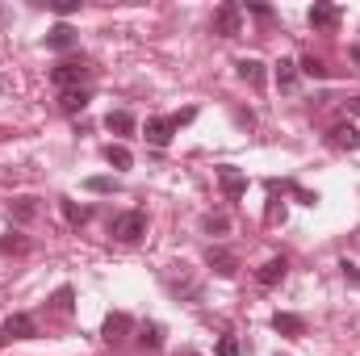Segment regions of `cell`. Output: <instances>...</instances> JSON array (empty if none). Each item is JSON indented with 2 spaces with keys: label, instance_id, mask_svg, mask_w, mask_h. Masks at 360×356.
Segmentation results:
<instances>
[{
  "label": "cell",
  "instance_id": "cell-1",
  "mask_svg": "<svg viewBox=\"0 0 360 356\" xmlns=\"http://www.w3.org/2000/svg\"><path fill=\"white\" fill-rule=\"evenodd\" d=\"M109 235H113L117 243H139V239L147 235V214H143V210H126V214H117V218L109 222Z\"/></svg>",
  "mask_w": 360,
  "mask_h": 356
},
{
  "label": "cell",
  "instance_id": "cell-17",
  "mask_svg": "<svg viewBox=\"0 0 360 356\" xmlns=\"http://www.w3.org/2000/svg\"><path fill=\"white\" fill-rule=\"evenodd\" d=\"M105 164H109V168H130V164H134V155H130V147L109 143V147H105Z\"/></svg>",
  "mask_w": 360,
  "mask_h": 356
},
{
  "label": "cell",
  "instance_id": "cell-11",
  "mask_svg": "<svg viewBox=\"0 0 360 356\" xmlns=\"http://www.w3.org/2000/svg\"><path fill=\"white\" fill-rule=\"evenodd\" d=\"M235 68H239V80H243V84L264 89V80H269V76H264V63H260V59H239Z\"/></svg>",
  "mask_w": 360,
  "mask_h": 356
},
{
  "label": "cell",
  "instance_id": "cell-8",
  "mask_svg": "<svg viewBox=\"0 0 360 356\" xmlns=\"http://www.w3.org/2000/svg\"><path fill=\"white\" fill-rule=\"evenodd\" d=\"M218 184H222V193H226L231 201L248 193V177H243L239 168H231V164H222V168H218Z\"/></svg>",
  "mask_w": 360,
  "mask_h": 356
},
{
  "label": "cell",
  "instance_id": "cell-5",
  "mask_svg": "<svg viewBox=\"0 0 360 356\" xmlns=\"http://www.w3.org/2000/svg\"><path fill=\"white\" fill-rule=\"evenodd\" d=\"M239 25H243V13H239V4H235V0H226V4L214 13V34L235 38V34H239Z\"/></svg>",
  "mask_w": 360,
  "mask_h": 356
},
{
  "label": "cell",
  "instance_id": "cell-2",
  "mask_svg": "<svg viewBox=\"0 0 360 356\" xmlns=\"http://www.w3.org/2000/svg\"><path fill=\"white\" fill-rule=\"evenodd\" d=\"M89 72H92V68H84V63H72V59H68V63H55V68H51V84H55L59 92L84 89V84H89Z\"/></svg>",
  "mask_w": 360,
  "mask_h": 356
},
{
  "label": "cell",
  "instance_id": "cell-13",
  "mask_svg": "<svg viewBox=\"0 0 360 356\" xmlns=\"http://www.w3.org/2000/svg\"><path fill=\"white\" fill-rule=\"evenodd\" d=\"M46 46H51V51H72V46H76V30H72L68 21H59V25L46 34Z\"/></svg>",
  "mask_w": 360,
  "mask_h": 356
},
{
  "label": "cell",
  "instance_id": "cell-20",
  "mask_svg": "<svg viewBox=\"0 0 360 356\" xmlns=\"http://www.w3.org/2000/svg\"><path fill=\"white\" fill-rule=\"evenodd\" d=\"M59 105H63V113H80L84 105H89V89H72L59 96Z\"/></svg>",
  "mask_w": 360,
  "mask_h": 356
},
{
  "label": "cell",
  "instance_id": "cell-24",
  "mask_svg": "<svg viewBox=\"0 0 360 356\" xmlns=\"http://www.w3.org/2000/svg\"><path fill=\"white\" fill-rule=\"evenodd\" d=\"M76 293H72V285H63V289H55V306H59V314H72L76 310V302H72Z\"/></svg>",
  "mask_w": 360,
  "mask_h": 356
},
{
  "label": "cell",
  "instance_id": "cell-31",
  "mask_svg": "<svg viewBox=\"0 0 360 356\" xmlns=\"http://www.w3.org/2000/svg\"><path fill=\"white\" fill-rule=\"evenodd\" d=\"M352 59H356V63H360V42H356V46H352Z\"/></svg>",
  "mask_w": 360,
  "mask_h": 356
},
{
  "label": "cell",
  "instance_id": "cell-26",
  "mask_svg": "<svg viewBox=\"0 0 360 356\" xmlns=\"http://www.w3.org/2000/svg\"><path fill=\"white\" fill-rule=\"evenodd\" d=\"M239 352H243V348H239L235 336H222V340H218V356H239Z\"/></svg>",
  "mask_w": 360,
  "mask_h": 356
},
{
  "label": "cell",
  "instance_id": "cell-3",
  "mask_svg": "<svg viewBox=\"0 0 360 356\" xmlns=\"http://www.w3.org/2000/svg\"><path fill=\"white\" fill-rule=\"evenodd\" d=\"M180 126H176V117H147V126H143V134H147V143L151 147H168L172 143V134H176Z\"/></svg>",
  "mask_w": 360,
  "mask_h": 356
},
{
  "label": "cell",
  "instance_id": "cell-30",
  "mask_svg": "<svg viewBox=\"0 0 360 356\" xmlns=\"http://www.w3.org/2000/svg\"><path fill=\"white\" fill-rule=\"evenodd\" d=\"M348 109H352V113H360V96H356V101H348Z\"/></svg>",
  "mask_w": 360,
  "mask_h": 356
},
{
  "label": "cell",
  "instance_id": "cell-4",
  "mask_svg": "<svg viewBox=\"0 0 360 356\" xmlns=\"http://www.w3.org/2000/svg\"><path fill=\"white\" fill-rule=\"evenodd\" d=\"M306 21H310L314 30H340V21H344V13H340V4H327V0H319V4H310V13H306Z\"/></svg>",
  "mask_w": 360,
  "mask_h": 356
},
{
  "label": "cell",
  "instance_id": "cell-7",
  "mask_svg": "<svg viewBox=\"0 0 360 356\" xmlns=\"http://www.w3.org/2000/svg\"><path fill=\"white\" fill-rule=\"evenodd\" d=\"M130 327H134V323H130V314H122V310H113V314L105 319V327H101V336H105V344H113V348H117V344H126V336H130Z\"/></svg>",
  "mask_w": 360,
  "mask_h": 356
},
{
  "label": "cell",
  "instance_id": "cell-32",
  "mask_svg": "<svg viewBox=\"0 0 360 356\" xmlns=\"http://www.w3.org/2000/svg\"><path fill=\"white\" fill-rule=\"evenodd\" d=\"M180 356H197V352H180Z\"/></svg>",
  "mask_w": 360,
  "mask_h": 356
},
{
  "label": "cell",
  "instance_id": "cell-19",
  "mask_svg": "<svg viewBox=\"0 0 360 356\" xmlns=\"http://www.w3.org/2000/svg\"><path fill=\"white\" fill-rule=\"evenodd\" d=\"M59 210H63V218L72 222V227H80V222H89V205H76V201H68V197H59Z\"/></svg>",
  "mask_w": 360,
  "mask_h": 356
},
{
  "label": "cell",
  "instance_id": "cell-23",
  "mask_svg": "<svg viewBox=\"0 0 360 356\" xmlns=\"http://www.w3.org/2000/svg\"><path fill=\"white\" fill-rule=\"evenodd\" d=\"M84 189H89V193H117L122 184H117L113 177H89L84 180Z\"/></svg>",
  "mask_w": 360,
  "mask_h": 356
},
{
  "label": "cell",
  "instance_id": "cell-21",
  "mask_svg": "<svg viewBox=\"0 0 360 356\" xmlns=\"http://www.w3.org/2000/svg\"><path fill=\"white\" fill-rule=\"evenodd\" d=\"M297 72H302V76H310V80H327V63H323V59H314V55H306V59L297 63Z\"/></svg>",
  "mask_w": 360,
  "mask_h": 356
},
{
  "label": "cell",
  "instance_id": "cell-28",
  "mask_svg": "<svg viewBox=\"0 0 360 356\" xmlns=\"http://www.w3.org/2000/svg\"><path fill=\"white\" fill-rule=\"evenodd\" d=\"M76 8H80V0H59V4H55L59 17H68V13H76Z\"/></svg>",
  "mask_w": 360,
  "mask_h": 356
},
{
  "label": "cell",
  "instance_id": "cell-9",
  "mask_svg": "<svg viewBox=\"0 0 360 356\" xmlns=\"http://www.w3.org/2000/svg\"><path fill=\"white\" fill-rule=\"evenodd\" d=\"M205 265L214 268L218 276H235V272H239V260H235V252H226V248H210V252H205Z\"/></svg>",
  "mask_w": 360,
  "mask_h": 356
},
{
  "label": "cell",
  "instance_id": "cell-6",
  "mask_svg": "<svg viewBox=\"0 0 360 356\" xmlns=\"http://www.w3.org/2000/svg\"><path fill=\"white\" fill-rule=\"evenodd\" d=\"M0 331H4V340H38V323L30 314H8L0 323Z\"/></svg>",
  "mask_w": 360,
  "mask_h": 356
},
{
  "label": "cell",
  "instance_id": "cell-14",
  "mask_svg": "<svg viewBox=\"0 0 360 356\" xmlns=\"http://www.w3.org/2000/svg\"><path fill=\"white\" fill-rule=\"evenodd\" d=\"M331 143H335V147H344V151H356V147H360V130L352 126V122H344V126H335V130H331Z\"/></svg>",
  "mask_w": 360,
  "mask_h": 356
},
{
  "label": "cell",
  "instance_id": "cell-29",
  "mask_svg": "<svg viewBox=\"0 0 360 356\" xmlns=\"http://www.w3.org/2000/svg\"><path fill=\"white\" fill-rule=\"evenodd\" d=\"M248 8H252L256 17H264V21H269V17H272V8H269V4H248Z\"/></svg>",
  "mask_w": 360,
  "mask_h": 356
},
{
  "label": "cell",
  "instance_id": "cell-18",
  "mask_svg": "<svg viewBox=\"0 0 360 356\" xmlns=\"http://www.w3.org/2000/svg\"><path fill=\"white\" fill-rule=\"evenodd\" d=\"M297 76H302V72H297V63H293V59H281V63H276V89H293V84H297Z\"/></svg>",
  "mask_w": 360,
  "mask_h": 356
},
{
  "label": "cell",
  "instance_id": "cell-22",
  "mask_svg": "<svg viewBox=\"0 0 360 356\" xmlns=\"http://www.w3.org/2000/svg\"><path fill=\"white\" fill-rule=\"evenodd\" d=\"M34 214H38V197H17V201H13V218H17V222H30Z\"/></svg>",
  "mask_w": 360,
  "mask_h": 356
},
{
  "label": "cell",
  "instance_id": "cell-33",
  "mask_svg": "<svg viewBox=\"0 0 360 356\" xmlns=\"http://www.w3.org/2000/svg\"><path fill=\"white\" fill-rule=\"evenodd\" d=\"M0 340H4V331H0Z\"/></svg>",
  "mask_w": 360,
  "mask_h": 356
},
{
  "label": "cell",
  "instance_id": "cell-10",
  "mask_svg": "<svg viewBox=\"0 0 360 356\" xmlns=\"http://www.w3.org/2000/svg\"><path fill=\"white\" fill-rule=\"evenodd\" d=\"M272 331L297 340V336H306V319H302V314H285V310H276V314H272Z\"/></svg>",
  "mask_w": 360,
  "mask_h": 356
},
{
  "label": "cell",
  "instance_id": "cell-27",
  "mask_svg": "<svg viewBox=\"0 0 360 356\" xmlns=\"http://www.w3.org/2000/svg\"><path fill=\"white\" fill-rule=\"evenodd\" d=\"M30 243L21 239V235H13V239H0V252H25Z\"/></svg>",
  "mask_w": 360,
  "mask_h": 356
},
{
  "label": "cell",
  "instance_id": "cell-16",
  "mask_svg": "<svg viewBox=\"0 0 360 356\" xmlns=\"http://www.w3.org/2000/svg\"><path fill=\"white\" fill-rule=\"evenodd\" d=\"M139 344L151 348V352H160V348H164V327H160V323H143V327H139Z\"/></svg>",
  "mask_w": 360,
  "mask_h": 356
},
{
  "label": "cell",
  "instance_id": "cell-15",
  "mask_svg": "<svg viewBox=\"0 0 360 356\" xmlns=\"http://www.w3.org/2000/svg\"><path fill=\"white\" fill-rule=\"evenodd\" d=\"M105 126L113 130V134H134V113H126V109H109V117H105Z\"/></svg>",
  "mask_w": 360,
  "mask_h": 356
},
{
  "label": "cell",
  "instance_id": "cell-12",
  "mask_svg": "<svg viewBox=\"0 0 360 356\" xmlns=\"http://www.w3.org/2000/svg\"><path fill=\"white\" fill-rule=\"evenodd\" d=\"M285 272H289V265H285V256H272L269 265H264L260 272H256V281H260L264 289H272V285H281V281H285Z\"/></svg>",
  "mask_w": 360,
  "mask_h": 356
},
{
  "label": "cell",
  "instance_id": "cell-25",
  "mask_svg": "<svg viewBox=\"0 0 360 356\" xmlns=\"http://www.w3.org/2000/svg\"><path fill=\"white\" fill-rule=\"evenodd\" d=\"M205 231H210V235H214V231H218V235H226V231H231V222H226L222 214H205Z\"/></svg>",
  "mask_w": 360,
  "mask_h": 356
}]
</instances>
